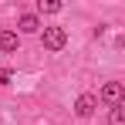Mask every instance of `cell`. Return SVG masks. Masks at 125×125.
I'll return each mask as SVG.
<instances>
[{
	"mask_svg": "<svg viewBox=\"0 0 125 125\" xmlns=\"http://www.w3.org/2000/svg\"><path fill=\"white\" fill-rule=\"evenodd\" d=\"M41 41H44L47 51H61L64 44H68V31H64V27H44Z\"/></svg>",
	"mask_w": 125,
	"mask_h": 125,
	"instance_id": "obj_1",
	"label": "cell"
},
{
	"mask_svg": "<svg viewBox=\"0 0 125 125\" xmlns=\"http://www.w3.org/2000/svg\"><path fill=\"white\" fill-rule=\"evenodd\" d=\"M95 108H98V98H95V95H78L74 112H78L81 118H91V115H95Z\"/></svg>",
	"mask_w": 125,
	"mask_h": 125,
	"instance_id": "obj_2",
	"label": "cell"
},
{
	"mask_svg": "<svg viewBox=\"0 0 125 125\" xmlns=\"http://www.w3.org/2000/svg\"><path fill=\"white\" fill-rule=\"evenodd\" d=\"M102 102L108 105H122V81H108L102 88Z\"/></svg>",
	"mask_w": 125,
	"mask_h": 125,
	"instance_id": "obj_3",
	"label": "cell"
},
{
	"mask_svg": "<svg viewBox=\"0 0 125 125\" xmlns=\"http://www.w3.org/2000/svg\"><path fill=\"white\" fill-rule=\"evenodd\" d=\"M17 27H21L24 34H34V31H41V21H37L34 14H24L21 21H17Z\"/></svg>",
	"mask_w": 125,
	"mask_h": 125,
	"instance_id": "obj_4",
	"label": "cell"
},
{
	"mask_svg": "<svg viewBox=\"0 0 125 125\" xmlns=\"http://www.w3.org/2000/svg\"><path fill=\"white\" fill-rule=\"evenodd\" d=\"M0 51H17V34L14 31H0Z\"/></svg>",
	"mask_w": 125,
	"mask_h": 125,
	"instance_id": "obj_5",
	"label": "cell"
},
{
	"mask_svg": "<svg viewBox=\"0 0 125 125\" xmlns=\"http://www.w3.org/2000/svg\"><path fill=\"white\" fill-rule=\"evenodd\" d=\"M37 10H41V14H58L61 3H58V0H37Z\"/></svg>",
	"mask_w": 125,
	"mask_h": 125,
	"instance_id": "obj_6",
	"label": "cell"
},
{
	"mask_svg": "<svg viewBox=\"0 0 125 125\" xmlns=\"http://www.w3.org/2000/svg\"><path fill=\"white\" fill-rule=\"evenodd\" d=\"M108 125H125V105H112V122Z\"/></svg>",
	"mask_w": 125,
	"mask_h": 125,
	"instance_id": "obj_7",
	"label": "cell"
},
{
	"mask_svg": "<svg viewBox=\"0 0 125 125\" xmlns=\"http://www.w3.org/2000/svg\"><path fill=\"white\" fill-rule=\"evenodd\" d=\"M10 81V71H0V84H7Z\"/></svg>",
	"mask_w": 125,
	"mask_h": 125,
	"instance_id": "obj_8",
	"label": "cell"
}]
</instances>
